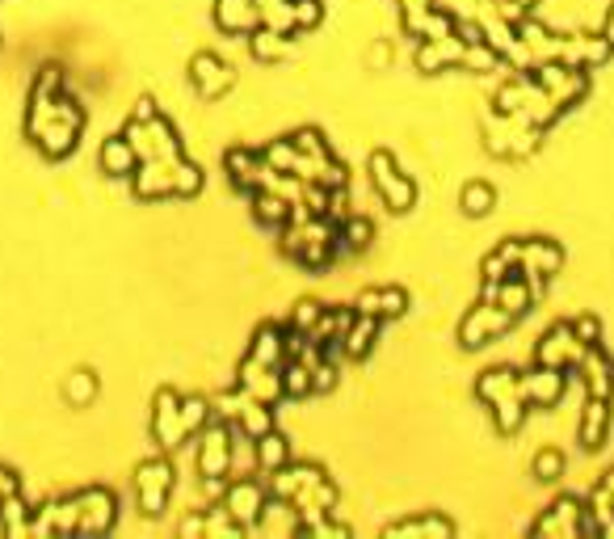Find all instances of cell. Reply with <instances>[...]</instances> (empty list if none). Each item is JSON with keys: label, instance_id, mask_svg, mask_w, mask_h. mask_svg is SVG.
Returning <instances> with one entry per match:
<instances>
[{"label": "cell", "instance_id": "cell-12", "mask_svg": "<svg viewBox=\"0 0 614 539\" xmlns=\"http://www.w3.org/2000/svg\"><path fill=\"white\" fill-rule=\"evenodd\" d=\"M564 266V249L556 241H522V274L530 278V287L543 291L547 278H556Z\"/></svg>", "mask_w": 614, "mask_h": 539}, {"label": "cell", "instance_id": "cell-27", "mask_svg": "<svg viewBox=\"0 0 614 539\" xmlns=\"http://www.w3.org/2000/svg\"><path fill=\"white\" fill-rule=\"evenodd\" d=\"M375 337H379V316H354L350 333L341 337V358H350V363H362V358L375 350Z\"/></svg>", "mask_w": 614, "mask_h": 539}, {"label": "cell", "instance_id": "cell-50", "mask_svg": "<svg viewBox=\"0 0 614 539\" xmlns=\"http://www.w3.org/2000/svg\"><path fill=\"white\" fill-rule=\"evenodd\" d=\"M568 325L585 346H602V321L598 316H577V321H568Z\"/></svg>", "mask_w": 614, "mask_h": 539}, {"label": "cell", "instance_id": "cell-2", "mask_svg": "<svg viewBox=\"0 0 614 539\" xmlns=\"http://www.w3.org/2000/svg\"><path fill=\"white\" fill-rule=\"evenodd\" d=\"M177 485V472H173V459L165 455H152L135 468V502L148 518H160L169 510V497Z\"/></svg>", "mask_w": 614, "mask_h": 539}, {"label": "cell", "instance_id": "cell-23", "mask_svg": "<svg viewBox=\"0 0 614 539\" xmlns=\"http://www.w3.org/2000/svg\"><path fill=\"white\" fill-rule=\"evenodd\" d=\"M522 266V241H501L493 253L480 262V274H484V299H493L497 295V283L509 274V270H518Z\"/></svg>", "mask_w": 614, "mask_h": 539}, {"label": "cell", "instance_id": "cell-8", "mask_svg": "<svg viewBox=\"0 0 614 539\" xmlns=\"http://www.w3.org/2000/svg\"><path fill=\"white\" fill-rule=\"evenodd\" d=\"M152 438L160 451H177L186 443V426H181V396L173 388H160L152 401Z\"/></svg>", "mask_w": 614, "mask_h": 539}, {"label": "cell", "instance_id": "cell-55", "mask_svg": "<svg viewBox=\"0 0 614 539\" xmlns=\"http://www.w3.org/2000/svg\"><path fill=\"white\" fill-rule=\"evenodd\" d=\"M181 535H207V518H186V523H181Z\"/></svg>", "mask_w": 614, "mask_h": 539}, {"label": "cell", "instance_id": "cell-13", "mask_svg": "<svg viewBox=\"0 0 614 539\" xmlns=\"http://www.w3.org/2000/svg\"><path fill=\"white\" fill-rule=\"evenodd\" d=\"M240 388L249 392V396H257V401H265V405H274V401H282V367H270V363H257L253 354H244L240 358Z\"/></svg>", "mask_w": 614, "mask_h": 539}, {"label": "cell", "instance_id": "cell-37", "mask_svg": "<svg viewBox=\"0 0 614 539\" xmlns=\"http://www.w3.org/2000/svg\"><path fill=\"white\" fill-rule=\"evenodd\" d=\"M459 207H463V215H488L497 207V190L488 186V182H467L463 186V194H459Z\"/></svg>", "mask_w": 614, "mask_h": 539}, {"label": "cell", "instance_id": "cell-51", "mask_svg": "<svg viewBox=\"0 0 614 539\" xmlns=\"http://www.w3.org/2000/svg\"><path fill=\"white\" fill-rule=\"evenodd\" d=\"M539 139H543V127H530V123H526L522 135L509 139V156H530V152L539 148Z\"/></svg>", "mask_w": 614, "mask_h": 539}, {"label": "cell", "instance_id": "cell-47", "mask_svg": "<svg viewBox=\"0 0 614 539\" xmlns=\"http://www.w3.org/2000/svg\"><path fill=\"white\" fill-rule=\"evenodd\" d=\"M320 312H324L320 299H299L295 312H291V325H295V329H303V333H312V329H316V321H320Z\"/></svg>", "mask_w": 614, "mask_h": 539}, {"label": "cell", "instance_id": "cell-31", "mask_svg": "<svg viewBox=\"0 0 614 539\" xmlns=\"http://www.w3.org/2000/svg\"><path fill=\"white\" fill-rule=\"evenodd\" d=\"M493 422H497V430L501 434H518L522 430V422H526V413H530V405H526V396H522V388L518 392H505V396H497L493 405Z\"/></svg>", "mask_w": 614, "mask_h": 539}, {"label": "cell", "instance_id": "cell-4", "mask_svg": "<svg viewBox=\"0 0 614 539\" xmlns=\"http://www.w3.org/2000/svg\"><path fill=\"white\" fill-rule=\"evenodd\" d=\"M371 182L383 198V207H392V211H413L417 203V186H413V177H408L400 169V161L387 148H375L371 152Z\"/></svg>", "mask_w": 614, "mask_h": 539}, {"label": "cell", "instance_id": "cell-45", "mask_svg": "<svg viewBox=\"0 0 614 539\" xmlns=\"http://www.w3.org/2000/svg\"><path fill=\"white\" fill-rule=\"evenodd\" d=\"M408 312V291L404 287H379V321H392V316Z\"/></svg>", "mask_w": 614, "mask_h": 539}, {"label": "cell", "instance_id": "cell-1", "mask_svg": "<svg viewBox=\"0 0 614 539\" xmlns=\"http://www.w3.org/2000/svg\"><path fill=\"white\" fill-rule=\"evenodd\" d=\"M198 472H202V485H211V489L228 485V476H232V422L211 417V422L198 430Z\"/></svg>", "mask_w": 614, "mask_h": 539}, {"label": "cell", "instance_id": "cell-40", "mask_svg": "<svg viewBox=\"0 0 614 539\" xmlns=\"http://www.w3.org/2000/svg\"><path fill=\"white\" fill-rule=\"evenodd\" d=\"M261 161L270 165V169H278V173H295L299 152H295V144H291V135H286V139H274V144H265V148H261Z\"/></svg>", "mask_w": 614, "mask_h": 539}, {"label": "cell", "instance_id": "cell-7", "mask_svg": "<svg viewBox=\"0 0 614 539\" xmlns=\"http://www.w3.org/2000/svg\"><path fill=\"white\" fill-rule=\"evenodd\" d=\"M585 350H589V346H585L581 337L572 333V325L564 321V325H551V329L539 337V346H535V363L572 371V367L581 363V354H585Z\"/></svg>", "mask_w": 614, "mask_h": 539}, {"label": "cell", "instance_id": "cell-49", "mask_svg": "<svg viewBox=\"0 0 614 539\" xmlns=\"http://www.w3.org/2000/svg\"><path fill=\"white\" fill-rule=\"evenodd\" d=\"M345 207H350V186H337V190H329V203H324V219H329V224H341V219L350 215Z\"/></svg>", "mask_w": 614, "mask_h": 539}, {"label": "cell", "instance_id": "cell-16", "mask_svg": "<svg viewBox=\"0 0 614 539\" xmlns=\"http://www.w3.org/2000/svg\"><path fill=\"white\" fill-rule=\"evenodd\" d=\"M76 527H80L76 497H59V502H47L38 514H30V535H72Z\"/></svg>", "mask_w": 614, "mask_h": 539}, {"label": "cell", "instance_id": "cell-43", "mask_svg": "<svg viewBox=\"0 0 614 539\" xmlns=\"http://www.w3.org/2000/svg\"><path fill=\"white\" fill-rule=\"evenodd\" d=\"M64 93V68L59 64H43L34 72V85H30V97H59Z\"/></svg>", "mask_w": 614, "mask_h": 539}, {"label": "cell", "instance_id": "cell-3", "mask_svg": "<svg viewBox=\"0 0 614 539\" xmlns=\"http://www.w3.org/2000/svg\"><path fill=\"white\" fill-rule=\"evenodd\" d=\"M122 135L135 144L139 161H181V139H177V127L169 123L165 114L148 118V123H135V118H127V127H122Z\"/></svg>", "mask_w": 614, "mask_h": 539}, {"label": "cell", "instance_id": "cell-18", "mask_svg": "<svg viewBox=\"0 0 614 539\" xmlns=\"http://www.w3.org/2000/svg\"><path fill=\"white\" fill-rule=\"evenodd\" d=\"M606 434H610V401L606 396H589L577 417V443L585 451H598L606 443Z\"/></svg>", "mask_w": 614, "mask_h": 539}, {"label": "cell", "instance_id": "cell-53", "mask_svg": "<svg viewBox=\"0 0 614 539\" xmlns=\"http://www.w3.org/2000/svg\"><path fill=\"white\" fill-rule=\"evenodd\" d=\"M13 493H22V481H17V472L9 464H0V502L13 497Z\"/></svg>", "mask_w": 614, "mask_h": 539}, {"label": "cell", "instance_id": "cell-28", "mask_svg": "<svg viewBox=\"0 0 614 539\" xmlns=\"http://www.w3.org/2000/svg\"><path fill=\"white\" fill-rule=\"evenodd\" d=\"M375 241V224L366 215H345L337 224V253L350 257V253H366Z\"/></svg>", "mask_w": 614, "mask_h": 539}, {"label": "cell", "instance_id": "cell-20", "mask_svg": "<svg viewBox=\"0 0 614 539\" xmlns=\"http://www.w3.org/2000/svg\"><path fill=\"white\" fill-rule=\"evenodd\" d=\"M610 43H606V34H581V38H564L560 43V59L572 68H598L610 59Z\"/></svg>", "mask_w": 614, "mask_h": 539}, {"label": "cell", "instance_id": "cell-10", "mask_svg": "<svg viewBox=\"0 0 614 539\" xmlns=\"http://www.w3.org/2000/svg\"><path fill=\"white\" fill-rule=\"evenodd\" d=\"M190 81H194L198 97H207V102H219L223 93H232L236 72H232V64H223L215 51H198V55L190 59Z\"/></svg>", "mask_w": 614, "mask_h": 539}, {"label": "cell", "instance_id": "cell-56", "mask_svg": "<svg viewBox=\"0 0 614 539\" xmlns=\"http://www.w3.org/2000/svg\"><path fill=\"white\" fill-rule=\"evenodd\" d=\"M602 34H606V43L614 47V5H610V13H606V26H602Z\"/></svg>", "mask_w": 614, "mask_h": 539}, {"label": "cell", "instance_id": "cell-22", "mask_svg": "<svg viewBox=\"0 0 614 539\" xmlns=\"http://www.w3.org/2000/svg\"><path fill=\"white\" fill-rule=\"evenodd\" d=\"M135 198H143V203L173 198V165L169 161H139V169H135Z\"/></svg>", "mask_w": 614, "mask_h": 539}, {"label": "cell", "instance_id": "cell-36", "mask_svg": "<svg viewBox=\"0 0 614 539\" xmlns=\"http://www.w3.org/2000/svg\"><path fill=\"white\" fill-rule=\"evenodd\" d=\"M64 396H68V405H72V409L93 405V396H97V375H93L89 367L72 371V375L64 379Z\"/></svg>", "mask_w": 614, "mask_h": 539}, {"label": "cell", "instance_id": "cell-26", "mask_svg": "<svg viewBox=\"0 0 614 539\" xmlns=\"http://www.w3.org/2000/svg\"><path fill=\"white\" fill-rule=\"evenodd\" d=\"M249 203H253V219H257V224L261 228H282L286 224V219H291V198H282L278 190H265V186H257L253 194H249Z\"/></svg>", "mask_w": 614, "mask_h": 539}, {"label": "cell", "instance_id": "cell-57", "mask_svg": "<svg viewBox=\"0 0 614 539\" xmlns=\"http://www.w3.org/2000/svg\"><path fill=\"white\" fill-rule=\"evenodd\" d=\"M509 5H518L522 13H530V9H535V5H539V0H509Z\"/></svg>", "mask_w": 614, "mask_h": 539}, {"label": "cell", "instance_id": "cell-34", "mask_svg": "<svg viewBox=\"0 0 614 539\" xmlns=\"http://www.w3.org/2000/svg\"><path fill=\"white\" fill-rule=\"evenodd\" d=\"M383 535L387 539H396V535H455V523L442 514H425V518H404V523L387 527Z\"/></svg>", "mask_w": 614, "mask_h": 539}, {"label": "cell", "instance_id": "cell-52", "mask_svg": "<svg viewBox=\"0 0 614 539\" xmlns=\"http://www.w3.org/2000/svg\"><path fill=\"white\" fill-rule=\"evenodd\" d=\"M354 312H358V316H379V287H366V291L354 299Z\"/></svg>", "mask_w": 614, "mask_h": 539}, {"label": "cell", "instance_id": "cell-17", "mask_svg": "<svg viewBox=\"0 0 614 539\" xmlns=\"http://www.w3.org/2000/svg\"><path fill=\"white\" fill-rule=\"evenodd\" d=\"M572 371L581 375V384H585L589 396H606V401H610V392H614V363L606 358L602 346H589L581 354V363L572 367Z\"/></svg>", "mask_w": 614, "mask_h": 539}, {"label": "cell", "instance_id": "cell-38", "mask_svg": "<svg viewBox=\"0 0 614 539\" xmlns=\"http://www.w3.org/2000/svg\"><path fill=\"white\" fill-rule=\"evenodd\" d=\"M0 527H5V535H30V506L22 502V493L0 502Z\"/></svg>", "mask_w": 614, "mask_h": 539}, {"label": "cell", "instance_id": "cell-9", "mask_svg": "<svg viewBox=\"0 0 614 539\" xmlns=\"http://www.w3.org/2000/svg\"><path fill=\"white\" fill-rule=\"evenodd\" d=\"M76 506H80V527L76 535H106L118 518V497L101 485H89L76 493Z\"/></svg>", "mask_w": 614, "mask_h": 539}, {"label": "cell", "instance_id": "cell-5", "mask_svg": "<svg viewBox=\"0 0 614 539\" xmlns=\"http://www.w3.org/2000/svg\"><path fill=\"white\" fill-rule=\"evenodd\" d=\"M265 502H270V485H261V481H253V476H240V481H228L223 485V510H228V518L232 523L249 535L253 527H257V518H261V510H265Z\"/></svg>", "mask_w": 614, "mask_h": 539}, {"label": "cell", "instance_id": "cell-33", "mask_svg": "<svg viewBox=\"0 0 614 539\" xmlns=\"http://www.w3.org/2000/svg\"><path fill=\"white\" fill-rule=\"evenodd\" d=\"M505 392H518V371L493 367V371H484V375L476 379V396H480L484 405H493L497 396H505Z\"/></svg>", "mask_w": 614, "mask_h": 539}, {"label": "cell", "instance_id": "cell-6", "mask_svg": "<svg viewBox=\"0 0 614 539\" xmlns=\"http://www.w3.org/2000/svg\"><path fill=\"white\" fill-rule=\"evenodd\" d=\"M509 325H514V316H509L505 308H497L493 299H484V304H476L459 321V342H463V350H480L488 342H497Z\"/></svg>", "mask_w": 614, "mask_h": 539}, {"label": "cell", "instance_id": "cell-14", "mask_svg": "<svg viewBox=\"0 0 614 539\" xmlns=\"http://www.w3.org/2000/svg\"><path fill=\"white\" fill-rule=\"evenodd\" d=\"M26 131H30V139L38 144V152H43L47 161H64V156H72L76 144H80V131H76L72 123H59V118L34 123V127H26Z\"/></svg>", "mask_w": 614, "mask_h": 539}, {"label": "cell", "instance_id": "cell-15", "mask_svg": "<svg viewBox=\"0 0 614 539\" xmlns=\"http://www.w3.org/2000/svg\"><path fill=\"white\" fill-rule=\"evenodd\" d=\"M581 518H585V502H577V497H556L551 510L530 527V535H564V539H572V535H581Z\"/></svg>", "mask_w": 614, "mask_h": 539}, {"label": "cell", "instance_id": "cell-35", "mask_svg": "<svg viewBox=\"0 0 614 539\" xmlns=\"http://www.w3.org/2000/svg\"><path fill=\"white\" fill-rule=\"evenodd\" d=\"M282 396L307 401V396H312V367L299 363V358H286L282 363Z\"/></svg>", "mask_w": 614, "mask_h": 539}, {"label": "cell", "instance_id": "cell-25", "mask_svg": "<svg viewBox=\"0 0 614 539\" xmlns=\"http://www.w3.org/2000/svg\"><path fill=\"white\" fill-rule=\"evenodd\" d=\"M97 161H101V173H106V177H135L139 152H135V144H131L127 135H114V139H106V144H101Z\"/></svg>", "mask_w": 614, "mask_h": 539}, {"label": "cell", "instance_id": "cell-44", "mask_svg": "<svg viewBox=\"0 0 614 539\" xmlns=\"http://www.w3.org/2000/svg\"><path fill=\"white\" fill-rule=\"evenodd\" d=\"M459 64H467V68H476V72H493L497 64H501V55L488 47V43H467L463 47V59Z\"/></svg>", "mask_w": 614, "mask_h": 539}, {"label": "cell", "instance_id": "cell-54", "mask_svg": "<svg viewBox=\"0 0 614 539\" xmlns=\"http://www.w3.org/2000/svg\"><path fill=\"white\" fill-rule=\"evenodd\" d=\"M160 110H156V102H152V97H139V102H135V110H131V118H135V123H148V118H156Z\"/></svg>", "mask_w": 614, "mask_h": 539}, {"label": "cell", "instance_id": "cell-24", "mask_svg": "<svg viewBox=\"0 0 614 539\" xmlns=\"http://www.w3.org/2000/svg\"><path fill=\"white\" fill-rule=\"evenodd\" d=\"M261 148H232L223 156V169H228V182L240 194H253L257 190V177H261Z\"/></svg>", "mask_w": 614, "mask_h": 539}, {"label": "cell", "instance_id": "cell-30", "mask_svg": "<svg viewBox=\"0 0 614 539\" xmlns=\"http://www.w3.org/2000/svg\"><path fill=\"white\" fill-rule=\"evenodd\" d=\"M253 447H257V468H261L265 476L291 464V443H286V434H282L278 426L265 430L261 438H253Z\"/></svg>", "mask_w": 614, "mask_h": 539}, {"label": "cell", "instance_id": "cell-21", "mask_svg": "<svg viewBox=\"0 0 614 539\" xmlns=\"http://www.w3.org/2000/svg\"><path fill=\"white\" fill-rule=\"evenodd\" d=\"M535 295H539V291L530 287V278H526L522 270H509V274L501 278V283H497L493 304H497V308H505V312L518 321V316H526V312H530V304H535Z\"/></svg>", "mask_w": 614, "mask_h": 539}, {"label": "cell", "instance_id": "cell-46", "mask_svg": "<svg viewBox=\"0 0 614 539\" xmlns=\"http://www.w3.org/2000/svg\"><path fill=\"white\" fill-rule=\"evenodd\" d=\"M291 17H295V30H312V26H320L324 5L320 0H291Z\"/></svg>", "mask_w": 614, "mask_h": 539}, {"label": "cell", "instance_id": "cell-29", "mask_svg": "<svg viewBox=\"0 0 614 539\" xmlns=\"http://www.w3.org/2000/svg\"><path fill=\"white\" fill-rule=\"evenodd\" d=\"M244 354H253L257 363H270V367H282L286 363V329L282 325H261L253 333V342Z\"/></svg>", "mask_w": 614, "mask_h": 539}, {"label": "cell", "instance_id": "cell-19", "mask_svg": "<svg viewBox=\"0 0 614 539\" xmlns=\"http://www.w3.org/2000/svg\"><path fill=\"white\" fill-rule=\"evenodd\" d=\"M215 26L223 34H244L249 38L257 26H261V9H257V0H215Z\"/></svg>", "mask_w": 614, "mask_h": 539}, {"label": "cell", "instance_id": "cell-11", "mask_svg": "<svg viewBox=\"0 0 614 539\" xmlns=\"http://www.w3.org/2000/svg\"><path fill=\"white\" fill-rule=\"evenodd\" d=\"M518 388H522V396H526V405H530V409H556V405H560V396H564V388H568V379H564L560 367H543V363H535V371L518 375Z\"/></svg>", "mask_w": 614, "mask_h": 539}, {"label": "cell", "instance_id": "cell-39", "mask_svg": "<svg viewBox=\"0 0 614 539\" xmlns=\"http://www.w3.org/2000/svg\"><path fill=\"white\" fill-rule=\"evenodd\" d=\"M211 417H215V409L207 396H181V426H186V434H198Z\"/></svg>", "mask_w": 614, "mask_h": 539}, {"label": "cell", "instance_id": "cell-41", "mask_svg": "<svg viewBox=\"0 0 614 539\" xmlns=\"http://www.w3.org/2000/svg\"><path fill=\"white\" fill-rule=\"evenodd\" d=\"M202 190V169L194 161H173V198H194Z\"/></svg>", "mask_w": 614, "mask_h": 539}, {"label": "cell", "instance_id": "cell-32", "mask_svg": "<svg viewBox=\"0 0 614 539\" xmlns=\"http://www.w3.org/2000/svg\"><path fill=\"white\" fill-rule=\"evenodd\" d=\"M286 34L282 30H270V26H257L253 34H249V51H253V59L257 64H274V59H282L286 55Z\"/></svg>", "mask_w": 614, "mask_h": 539}, {"label": "cell", "instance_id": "cell-42", "mask_svg": "<svg viewBox=\"0 0 614 539\" xmlns=\"http://www.w3.org/2000/svg\"><path fill=\"white\" fill-rule=\"evenodd\" d=\"M530 472H535V481H560L564 476V451L560 447H543L535 451V459H530Z\"/></svg>", "mask_w": 614, "mask_h": 539}, {"label": "cell", "instance_id": "cell-48", "mask_svg": "<svg viewBox=\"0 0 614 539\" xmlns=\"http://www.w3.org/2000/svg\"><path fill=\"white\" fill-rule=\"evenodd\" d=\"M337 388V363L333 358H320V363L312 367V396L316 392H333Z\"/></svg>", "mask_w": 614, "mask_h": 539}]
</instances>
